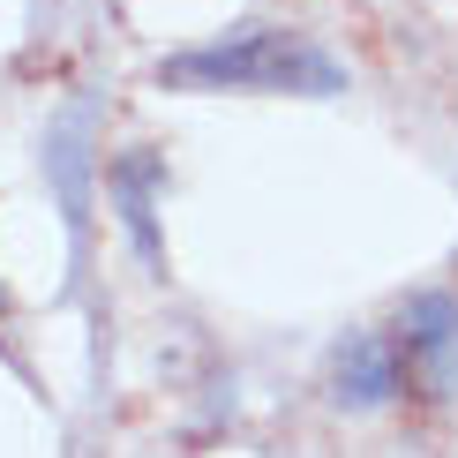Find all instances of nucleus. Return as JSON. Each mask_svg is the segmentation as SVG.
Wrapping results in <instances>:
<instances>
[{"instance_id":"f03ea898","label":"nucleus","mask_w":458,"mask_h":458,"mask_svg":"<svg viewBox=\"0 0 458 458\" xmlns=\"http://www.w3.org/2000/svg\"><path fill=\"white\" fill-rule=\"evenodd\" d=\"M398 384H406V353H398V338H376V331H353L346 346L331 353V398L338 406H384V398H398Z\"/></svg>"},{"instance_id":"f257e3e1","label":"nucleus","mask_w":458,"mask_h":458,"mask_svg":"<svg viewBox=\"0 0 458 458\" xmlns=\"http://www.w3.org/2000/svg\"><path fill=\"white\" fill-rule=\"evenodd\" d=\"M158 83L165 90H271V98H338L346 90V68L331 61L323 46L293 30H271V23H241L233 38H211V46H188V53H165L158 61Z\"/></svg>"},{"instance_id":"7ed1b4c3","label":"nucleus","mask_w":458,"mask_h":458,"mask_svg":"<svg viewBox=\"0 0 458 458\" xmlns=\"http://www.w3.org/2000/svg\"><path fill=\"white\" fill-rule=\"evenodd\" d=\"M451 338H458V309H451L444 293L406 301V323H398V353H406V376H413V353H421V360H444V353H451Z\"/></svg>"},{"instance_id":"20e7f679","label":"nucleus","mask_w":458,"mask_h":458,"mask_svg":"<svg viewBox=\"0 0 458 458\" xmlns=\"http://www.w3.org/2000/svg\"><path fill=\"white\" fill-rule=\"evenodd\" d=\"M150 188H158V158H121L113 165V196H121V218L136 233L143 263H158V233H150Z\"/></svg>"}]
</instances>
